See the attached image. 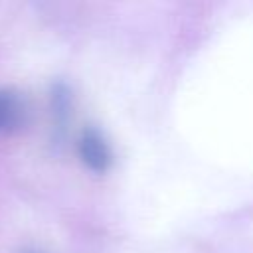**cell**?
<instances>
[{
	"instance_id": "cell-1",
	"label": "cell",
	"mask_w": 253,
	"mask_h": 253,
	"mask_svg": "<svg viewBox=\"0 0 253 253\" xmlns=\"http://www.w3.org/2000/svg\"><path fill=\"white\" fill-rule=\"evenodd\" d=\"M28 103L20 91L12 87L0 89V134L20 130L28 121Z\"/></svg>"
},
{
	"instance_id": "cell-2",
	"label": "cell",
	"mask_w": 253,
	"mask_h": 253,
	"mask_svg": "<svg viewBox=\"0 0 253 253\" xmlns=\"http://www.w3.org/2000/svg\"><path fill=\"white\" fill-rule=\"evenodd\" d=\"M79 154L81 160L95 172H105L111 164V150L105 138L95 128H85L79 138Z\"/></svg>"
}]
</instances>
